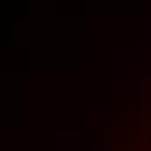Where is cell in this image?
I'll return each mask as SVG.
<instances>
[{"label":"cell","instance_id":"1","mask_svg":"<svg viewBox=\"0 0 151 151\" xmlns=\"http://www.w3.org/2000/svg\"><path fill=\"white\" fill-rule=\"evenodd\" d=\"M134 151H151V109H148V116H144V127H141V134H137Z\"/></svg>","mask_w":151,"mask_h":151}]
</instances>
